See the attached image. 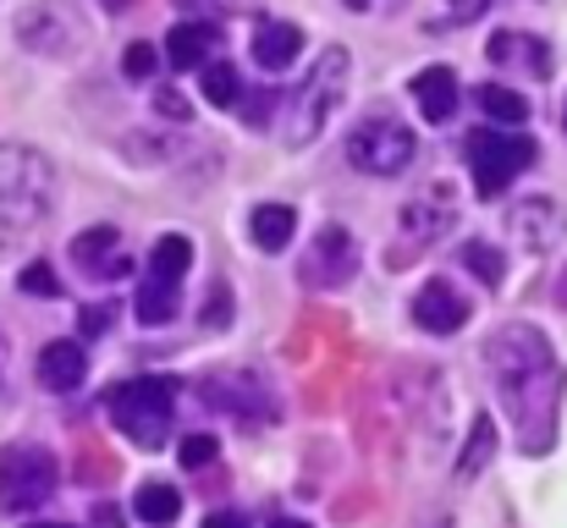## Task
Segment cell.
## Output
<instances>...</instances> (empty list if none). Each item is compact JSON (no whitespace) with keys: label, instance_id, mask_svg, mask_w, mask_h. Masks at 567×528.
Returning <instances> with one entry per match:
<instances>
[{"label":"cell","instance_id":"6da1fadb","mask_svg":"<svg viewBox=\"0 0 567 528\" xmlns=\"http://www.w3.org/2000/svg\"><path fill=\"white\" fill-rule=\"evenodd\" d=\"M485 369L502 391V407L513 413V429L524 452H551L557 413H563V363L535 325H502L485 342Z\"/></svg>","mask_w":567,"mask_h":528},{"label":"cell","instance_id":"7a4b0ae2","mask_svg":"<svg viewBox=\"0 0 567 528\" xmlns=\"http://www.w3.org/2000/svg\"><path fill=\"white\" fill-rule=\"evenodd\" d=\"M50 215V161L28 144H0V253L22 248Z\"/></svg>","mask_w":567,"mask_h":528},{"label":"cell","instance_id":"3957f363","mask_svg":"<svg viewBox=\"0 0 567 528\" xmlns=\"http://www.w3.org/2000/svg\"><path fill=\"white\" fill-rule=\"evenodd\" d=\"M177 396H183V380H172V374H138V380H122L105 407H111V424L127 441H138L144 452H155V446L172 441Z\"/></svg>","mask_w":567,"mask_h":528},{"label":"cell","instance_id":"277c9868","mask_svg":"<svg viewBox=\"0 0 567 528\" xmlns=\"http://www.w3.org/2000/svg\"><path fill=\"white\" fill-rule=\"evenodd\" d=\"M348 66H353L348 50L331 44V50H320L315 72L292 89V105H287V144L292 149H303V144H315L326 133V122L337 116V105L348 94Z\"/></svg>","mask_w":567,"mask_h":528},{"label":"cell","instance_id":"5b68a950","mask_svg":"<svg viewBox=\"0 0 567 528\" xmlns=\"http://www.w3.org/2000/svg\"><path fill=\"white\" fill-rule=\"evenodd\" d=\"M61 485V463L44 446H6L0 452V507L6 513H33L55 496Z\"/></svg>","mask_w":567,"mask_h":528},{"label":"cell","instance_id":"8992f818","mask_svg":"<svg viewBox=\"0 0 567 528\" xmlns=\"http://www.w3.org/2000/svg\"><path fill=\"white\" fill-rule=\"evenodd\" d=\"M463 155L474 166L480 198H496V193L513 187V176L535 166V138H524V133H474Z\"/></svg>","mask_w":567,"mask_h":528},{"label":"cell","instance_id":"52a82bcc","mask_svg":"<svg viewBox=\"0 0 567 528\" xmlns=\"http://www.w3.org/2000/svg\"><path fill=\"white\" fill-rule=\"evenodd\" d=\"M413 149H419V138H413L402 122H391V116L359 122V133L348 138V161L370 176H396L413 161Z\"/></svg>","mask_w":567,"mask_h":528},{"label":"cell","instance_id":"ba28073f","mask_svg":"<svg viewBox=\"0 0 567 528\" xmlns=\"http://www.w3.org/2000/svg\"><path fill=\"white\" fill-rule=\"evenodd\" d=\"M359 270V242L342 231V226H320L315 231V248L303 259V287L315 292H331V287H348Z\"/></svg>","mask_w":567,"mask_h":528},{"label":"cell","instance_id":"9c48e42d","mask_svg":"<svg viewBox=\"0 0 567 528\" xmlns=\"http://www.w3.org/2000/svg\"><path fill=\"white\" fill-rule=\"evenodd\" d=\"M198 391H204V402L215 407V413H237V418H265L270 413V391L254 380V374H204L198 380Z\"/></svg>","mask_w":567,"mask_h":528},{"label":"cell","instance_id":"30bf717a","mask_svg":"<svg viewBox=\"0 0 567 528\" xmlns=\"http://www.w3.org/2000/svg\"><path fill=\"white\" fill-rule=\"evenodd\" d=\"M413 320H419L424 331H435V337H452V331L468 325V298H463L446 276H435V281H424V287L413 292Z\"/></svg>","mask_w":567,"mask_h":528},{"label":"cell","instance_id":"8fae6325","mask_svg":"<svg viewBox=\"0 0 567 528\" xmlns=\"http://www.w3.org/2000/svg\"><path fill=\"white\" fill-rule=\"evenodd\" d=\"M507 226H513V237H518L524 248L546 253V248H557V237H563V209H557L551 198H524Z\"/></svg>","mask_w":567,"mask_h":528},{"label":"cell","instance_id":"7c38bea8","mask_svg":"<svg viewBox=\"0 0 567 528\" xmlns=\"http://www.w3.org/2000/svg\"><path fill=\"white\" fill-rule=\"evenodd\" d=\"M122 237H116V226H94V231H78L72 237V259L89 270V276H127V253L116 248Z\"/></svg>","mask_w":567,"mask_h":528},{"label":"cell","instance_id":"4fadbf2b","mask_svg":"<svg viewBox=\"0 0 567 528\" xmlns=\"http://www.w3.org/2000/svg\"><path fill=\"white\" fill-rule=\"evenodd\" d=\"M298 50H303V28H298V22H276V17H270V22L254 28V61H259L265 72L292 66Z\"/></svg>","mask_w":567,"mask_h":528},{"label":"cell","instance_id":"5bb4252c","mask_svg":"<svg viewBox=\"0 0 567 528\" xmlns=\"http://www.w3.org/2000/svg\"><path fill=\"white\" fill-rule=\"evenodd\" d=\"M413 100H419V116L430 127H441L457 111V77H452V66H424L413 77Z\"/></svg>","mask_w":567,"mask_h":528},{"label":"cell","instance_id":"9a60e30c","mask_svg":"<svg viewBox=\"0 0 567 528\" xmlns=\"http://www.w3.org/2000/svg\"><path fill=\"white\" fill-rule=\"evenodd\" d=\"M452 226V193H424V198H413L408 209H402V237L419 248V242H435L441 231Z\"/></svg>","mask_w":567,"mask_h":528},{"label":"cell","instance_id":"2e32d148","mask_svg":"<svg viewBox=\"0 0 567 528\" xmlns=\"http://www.w3.org/2000/svg\"><path fill=\"white\" fill-rule=\"evenodd\" d=\"M39 380L50 391H78L89 380V352H83V342H50V348L39 352Z\"/></svg>","mask_w":567,"mask_h":528},{"label":"cell","instance_id":"e0dca14e","mask_svg":"<svg viewBox=\"0 0 567 528\" xmlns=\"http://www.w3.org/2000/svg\"><path fill=\"white\" fill-rule=\"evenodd\" d=\"M220 33H215V22H177L172 33H166V55H172V66H209V44H215Z\"/></svg>","mask_w":567,"mask_h":528},{"label":"cell","instance_id":"ac0fdd59","mask_svg":"<svg viewBox=\"0 0 567 528\" xmlns=\"http://www.w3.org/2000/svg\"><path fill=\"white\" fill-rule=\"evenodd\" d=\"M188 265H193V242L172 231V237H161V242L150 248V270H144V281H161V287H183Z\"/></svg>","mask_w":567,"mask_h":528},{"label":"cell","instance_id":"d6986e66","mask_svg":"<svg viewBox=\"0 0 567 528\" xmlns=\"http://www.w3.org/2000/svg\"><path fill=\"white\" fill-rule=\"evenodd\" d=\"M248 231H254V242H259L265 253H281V248L292 242V231H298V215H292L287 204H259V209L248 215Z\"/></svg>","mask_w":567,"mask_h":528},{"label":"cell","instance_id":"ffe728a7","mask_svg":"<svg viewBox=\"0 0 567 528\" xmlns=\"http://www.w3.org/2000/svg\"><path fill=\"white\" fill-rule=\"evenodd\" d=\"M177 303H183V287H161V281H138V298H133V314H138V325H172V320H177Z\"/></svg>","mask_w":567,"mask_h":528},{"label":"cell","instance_id":"44dd1931","mask_svg":"<svg viewBox=\"0 0 567 528\" xmlns=\"http://www.w3.org/2000/svg\"><path fill=\"white\" fill-rule=\"evenodd\" d=\"M177 513H183V496H177V485H161V479H150V485H138V518L155 528L177 524Z\"/></svg>","mask_w":567,"mask_h":528},{"label":"cell","instance_id":"7402d4cb","mask_svg":"<svg viewBox=\"0 0 567 528\" xmlns=\"http://www.w3.org/2000/svg\"><path fill=\"white\" fill-rule=\"evenodd\" d=\"M480 111H485L491 122H507V127H524V122H529V100H524L518 89H502V83H485V89H480Z\"/></svg>","mask_w":567,"mask_h":528},{"label":"cell","instance_id":"603a6c76","mask_svg":"<svg viewBox=\"0 0 567 528\" xmlns=\"http://www.w3.org/2000/svg\"><path fill=\"white\" fill-rule=\"evenodd\" d=\"M204 100L209 105H237L243 100V77H237L231 61H209L204 66Z\"/></svg>","mask_w":567,"mask_h":528},{"label":"cell","instance_id":"cb8c5ba5","mask_svg":"<svg viewBox=\"0 0 567 528\" xmlns=\"http://www.w3.org/2000/svg\"><path fill=\"white\" fill-rule=\"evenodd\" d=\"M491 452H496V424L480 413V418H474V429H468V452H463L457 474H463V479H474V474L485 468V457H491Z\"/></svg>","mask_w":567,"mask_h":528},{"label":"cell","instance_id":"d4e9b609","mask_svg":"<svg viewBox=\"0 0 567 528\" xmlns=\"http://www.w3.org/2000/svg\"><path fill=\"white\" fill-rule=\"evenodd\" d=\"M524 44H529L524 33H496V39H491V61H518V55H524L535 72H546V50H540V44L524 50Z\"/></svg>","mask_w":567,"mask_h":528},{"label":"cell","instance_id":"484cf974","mask_svg":"<svg viewBox=\"0 0 567 528\" xmlns=\"http://www.w3.org/2000/svg\"><path fill=\"white\" fill-rule=\"evenodd\" d=\"M463 265H468L485 287H496V281H502V253H496L491 242H463Z\"/></svg>","mask_w":567,"mask_h":528},{"label":"cell","instance_id":"4316f807","mask_svg":"<svg viewBox=\"0 0 567 528\" xmlns=\"http://www.w3.org/2000/svg\"><path fill=\"white\" fill-rule=\"evenodd\" d=\"M17 287H22V292H28V298H55V292H61V276H55V270H50V265H28V270H22V281H17Z\"/></svg>","mask_w":567,"mask_h":528},{"label":"cell","instance_id":"83f0119b","mask_svg":"<svg viewBox=\"0 0 567 528\" xmlns=\"http://www.w3.org/2000/svg\"><path fill=\"white\" fill-rule=\"evenodd\" d=\"M155 61H161V55H155V44H127L122 72H127V77H150V72H155Z\"/></svg>","mask_w":567,"mask_h":528},{"label":"cell","instance_id":"f1b7e54d","mask_svg":"<svg viewBox=\"0 0 567 528\" xmlns=\"http://www.w3.org/2000/svg\"><path fill=\"white\" fill-rule=\"evenodd\" d=\"M215 463V441L209 435H188L183 441V468H209Z\"/></svg>","mask_w":567,"mask_h":528},{"label":"cell","instance_id":"f546056e","mask_svg":"<svg viewBox=\"0 0 567 528\" xmlns=\"http://www.w3.org/2000/svg\"><path fill=\"white\" fill-rule=\"evenodd\" d=\"M231 320V292L226 287H209V303H204V325H226Z\"/></svg>","mask_w":567,"mask_h":528},{"label":"cell","instance_id":"4dcf8cb0","mask_svg":"<svg viewBox=\"0 0 567 528\" xmlns=\"http://www.w3.org/2000/svg\"><path fill=\"white\" fill-rule=\"evenodd\" d=\"M78 325H83V337H105L111 331V303H89Z\"/></svg>","mask_w":567,"mask_h":528},{"label":"cell","instance_id":"1f68e13d","mask_svg":"<svg viewBox=\"0 0 567 528\" xmlns=\"http://www.w3.org/2000/svg\"><path fill=\"white\" fill-rule=\"evenodd\" d=\"M485 6L491 0H446V22H474V17H485Z\"/></svg>","mask_w":567,"mask_h":528},{"label":"cell","instance_id":"d6a6232c","mask_svg":"<svg viewBox=\"0 0 567 528\" xmlns=\"http://www.w3.org/2000/svg\"><path fill=\"white\" fill-rule=\"evenodd\" d=\"M161 111H166V116H177V122H188V100H183V94H172V89L161 94Z\"/></svg>","mask_w":567,"mask_h":528},{"label":"cell","instance_id":"836d02e7","mask_svg":"<svg viewBox=\"0 0 567 528\" xmlns=\"http://www.w3.org/2000/svg\"><path fill=\"white\" fill-rule=\"evenodd\" d=\"M204 528H248V524H243L237 513H209V518H204Z\"/></svg>","mask_w":567,"mask_h":528},{"label":"cell","instance_id":"e575fe53","mask_svg":"<svg viewBox=\"0 0 567 528\" xmlns=\"http://www.w3.org/2000/svg\"><path fill=\"white\" fill-rule=\"evenodd\" d=\"M270 528H309V524H298V518H276Z\"/></svg>","mask_w":567,"mask_h":528},{"label":"cell","instance_id":"d590c367","mask_svg":"<svg viewBox=\"0 0 567 528\" xmlns=\"http://www.w3.org/2000/svg\"><path fill=\"white\" fill-rule=\"evenodd\" d=\"M0 385H6V337H0Z\"/></svg>","mask_w":567,"mask_h":528},{"label":"cell","instance_id":"8d00e7d4","mask_svg":"<svg viewBox=\"0 0 567 528\" xmlns=\"http://www.w3.org/2000/svg\"><path fill=\"white\" fill-rule=\"evenodd\" d=\"M33 528H72V524H33Z\"/></svg>","mask_w":567,"mask_h":528}]
</instances>
